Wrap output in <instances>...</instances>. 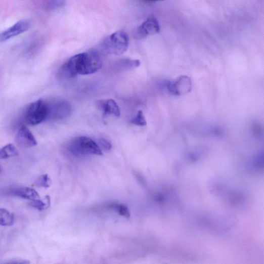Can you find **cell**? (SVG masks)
I'll return each mask as SVG.
<instances>
[{
    "label": "cell",
    "mask_w": 264,
    "mask_h": 264,
    "mask_svg": "<svg viewBox=\"0 0 264 264\" xmlns=\"http://www.w3.org/2000/svg\"><path fill=\"white\" fill-rule=\"evenodd\" d=\"M6 194L24 199L35 201L40 199L38 193L33 189L29 187H15L10 188Z\"/></svg>",
    "instance_id": "30bf717a"
},
{
    "label": "cell",
    "mask_w": 264,
    "mask_h": 264,
    "mask_svg": "<svg viewBox=\"0 0 264 264\" xmlns=\"http://www.w3.org/2000/svg\"><path fill=\"white\" fill-rule=\"evenodd\" d=\"M48 116V104L42 99L30 104L23 114L24 122L30 125H36L46 120Z\"/></svg>",
    "instance_id": "277c9868"
},
{
    "label": "cell",
    "mask_w": 264,
    "mask_h": 264,
    "mask_svg": "<svg viewBox=\"0 0 264 264\" xmlns=\"http://www.w3.org/2000/svg\"><path fill=\"white\" fill-rule=\"evenodd\" d=\"M191 86L190 78L187 76H182L176 81L169 82L167 87L171 94L179 96L189 93L191 91Z\"/></svg>",
    "instance_id": "9c48e42d"
},
{
    "label": "cell",
    "mask_w": 264,
    "mask_h": 264,
    "mask_svg": "<svg viewBox=\"0 0 264 264\" xmlns=\"http://www.w3.org/2000/svg\"><path fill=\"white\" fill-rule=\"evenodd\" d=\"M160 29L157 20L153 16H151L135 31L134 37L138 39H142L148 36L158 33Z\"/></svg>",
    "instance_id": "8992f818"
},
{
    "label": "cell",
    "mask_w": 264,
    "mask_h": 264,
    "mask_svg": "<svg viewBox=\"0 0 264 264\" xmlns=\"http://www.w3.org/2000/svg\"><path fill=\"white\" fill-rule=\"evenodd\" d=\"M51 199L49 196H46L44 200L40 199L32 201L29 203L32 207L39 210H43L47 209L50 206Z\"/></svg>",
    "instance_id": "9a60e30c"
},
{
    "label": "cell",
    "mask_w": 264,
    "mask_h": 264,
    "mask_svg": "<svg viewBox=\"0 0 264 264\" xmlns=\"http://www.w3.org/2000/svg\"><path fill=\"white\" fill-rule=\"evenodd\" d=\"M113 208H115L119 214L121 216H124L126 218H129L130 217V213L128 207L122 204H118L116 203L112 204L111 205Z\"/></svg>",
    "instance_id": "e0dca14e"
},
{
    "label": "cell",
    "mask_w": 264,
    "mask_h": 264,
    "mask_svg": "<svg viewBox=\"0 0 264 264\" xmlns=\"http://www.w3.org/2000/svg\"><path fill=\"white\" fill-rule=\"evenodd\" d=\"M3 168L1 165H0V173L2 172Z\"/></svg>",
    "instance_id": "7402d4cb"
},
{
    "label": "cell",
    "mask_w": 264,
    "mask_h": 264,
    "mask_svg": "<svg viewBox=\"0 0 264 264\" xmlns=\"http://www.w3.org/2000/svg\"><path fill=\"white\" fill-rule=\"evenodd\" d=\"M141 62L138 60H130L128 59H122L116 64L118 69L122 70H129L138 67Z\"/></svg>",
    "instance_id": "4fadbf2b"
},
{
    "label": "cell",
    "mask_w": 264,
    "mask_h": 264,
    "mask_svg": "<svg viewBox=\"0 0 264 264\" xmlns=\"http://www.w3.org/2000/svg\"><path fill=\"white\" fill-rule=\"evenodd\" d=\"M100 146L105 150L109 151L112 149V144L107 140L100 139L99 141Z\"/></svg>",
    "instance_id": "ffe728a7"
},
{
    "label": "cell",
    "mask_w": 264,
    "mask_h": 264,
    "mask_svg": "<svg viewBox=\"0 0 264 264\" xmlns=\"http://www.w3.org/2000/svg\"><path fill=\"white\" fill-rule=\"evenodd\" d=\"M152 1H158V0H152Z\"/></svg>",
    "instance_id": "603a6c76"
},
{
    "label": "cell",
    "mask_w": 264,
    "mask_h": 264,
    "mask_svg": "<svg viewBox=\"0 0 264 264\" xmlns=\"http://www.w3.org/2000/svg\"><path fill=\"white\" fill-rule=\"evenodd\" d=\"M15 141L19 146L23 147L30 148L37 145V141L32 132L24 125H22L19 128Z\"/></svg>",
    "instance_id": "ba28073f"
},
{
    "label": "cell",
    "mask_w": 264,
    "mask_h": 264,
    "mask_svg": "<svg viewBox=\"0 0 264 264\" xmlns=\"http://www.w3.org/2000/svg\"><path fill=\"white\" fill-rule=\"evenodd\" d=\"M51 180L47 174L41 175L36 182L37 186L46 189L49 188L51 186Z\"/></svg>",
    "instance_id": "ac0fdd59"
},
{
    "label": "cell",
    "mask_w": 264,
    "mask_h": 264,
    "mask_svg": "<svg viewBox=\"0 0 264 264\" xmlns=\"http://www.w3.org/2000/svg\"><path fill=\"white\" fill-rule=\"evenodd\" d=\"M129 38L124 31H119L105 38L100 43V52L105 56H121L127 50Z\"/></svg>",
    "instance_id": "7a4b0ae2"
},
{
    "label": "cell",
    "mask_w": 264,
    "mask_h": 264,
    "mask_svg": "<svg viewBox=\"0 0 264 264\" xmlns=\"http://www.w3.org/2000/svg\"><path fill=\"white\" fill-rule=\"evenodd\" d=\"M130 123L138 126H144L147 125V121L142 111H140L137 115L130 120Z\"/></svg>",
    "instance_id": "2e32d148"
},
{
    "label": "cell",
    "mask_w": 264,
    "mask_h": 264,
    "mask_svg": "<svg viewBox=\"0 0 264 264\" xmlns=\"http://www.w3.org/2000/svg\"><path fill=\"white\" fill-rule=\"evenodd\" d=\"M68 150L76 156L103 154L100 146L92 139L86 137H79L72 140L68 145Z\"/></svg>",
    "instance_id": "3957f363"
},
{
    "label": "cell",
    "mask_w": 264,
    "mask_h": 264,
    "mask_svg": "<svg viewBox=\"0 0 264 264\" xmlns=\"http://www.w3.org/2000/svg\"><path fill=\"white\" fill-rule=\"evenodd\" d=\"M102 62L98 51H91L75 55L60 68L58 77L62 81L71 80L78 75H89L102 68Z\"/></svg>",
    "instance_id": "6da1fadb"
},
{
    "label": "cell",
    "mask_w": 264,
    "mask_h": 264,
    "mask_svg": "<svg viewBox=\"0 0 264 264\" xmlns=\"http://www.w3.org/2000/svg\"><path fill=\"white\" fill-rule=\"evenodd\" d=\"M64 4V0H48L45 5L47 9L54 10L61 8Z\"/></svg>",
    "instance_id": "d6986e66"
},
{
    "label": "cell",
    "mask_w": 264,
    "mask_h": 264,
    "mask_svg": "<svg viewBox=\"0 0 264 264\" xmlns=\"http://www.w3.org/2000/svg\"><path fill=\"white\" fill-rule=\"evenodd\" d=\"M97 107L104 116L113 115L117 117L120 116L118 105L112 99L101 100L97 102Z\"/></svg>",
    "instance_id": "8fae6325"
},
{
    "label": "cell",
    "mask_w": 264,
    "mask_h": 264,
    "mask_svg": "<svg viewBox=\"0 0 264 264\" xmlns=\"http://www.w3.org/2000/svg\"><path fill=\"white\" fill-rule=\"evenodd\" d=\"M31 25V22L29 20L24 19L17 22L11 28L0 34V42L27 31Z\"/></svg>",
    "instance_id": "52a82bcc"
},
{
    "label": "cell",
    "mask_w": 264,
    "mask_h": 264,
    "mask_svg": "<svg viewBox=\"0 0 264 264\" xmlns=\"http://www.w3.org/2000/svg\"><path fill=\"white\" fill-rule=\"evenodd\" d=\"M18 154L17 149L12 144H8L0 149V159H6Z\"/></svg>",
    "instance_id": "5bb4252c"
},
{
    "label": "cell",
    "mask_w": 264,
    "mask_h": 264,
    "mask_svg": "<svg viewBox=\"0 0 264 264\" xmlns=\"http://www.w3.org/2000/svg\"><path fill=\"white\" fill-rule=\"evenodd\" d=\"M15 221L14 215L9 210L0 208V226H12Z\"/></svg>",
    "instance_id": "7c38bea8"
},
{
    "label": "cell",
    "mask_w": 264,
    "mask_h": 264,
    "mask_svg": "<svg viewBox=\"0 0 264 264\" xmlns=\"http://www.w3.org/2000/svg\"><path fill=\"white\" fill-rule=\"evenodd\" d=\"M46 120H58L67 118L72 112L71 104L66 101H56L48 103Z\"/></svg>",
    "instance_id": "5b68a950"
},
{
    "label": "cell",
    "mask_w": 264,
    "mask_h": 264,
    "mask_svg": "<svg viewBox=\"0 0 264 264\" xmlns=\"http://www.w3.org/2000/svg\"><path fill=\"white\" fill-rule=\"evenodd\" d=\"M8 263H29L30 261L27 260L21 259H15L10 260V261L7 262Z\"/></svg>",
    "instance_id": "44dd1931"
}]
</instances>
